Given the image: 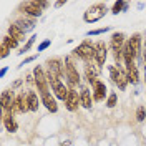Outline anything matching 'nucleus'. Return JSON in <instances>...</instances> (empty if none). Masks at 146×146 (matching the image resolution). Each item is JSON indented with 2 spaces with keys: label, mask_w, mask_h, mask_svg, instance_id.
Wrapping results in <instances>:
<instances>
[{
  "label": "nucleus",
  "mask_w": 146,
  "mask_h": 146,
  "mask_svg": "<svg viewBox=\"0 0 146 146\" xmlns=\"http://www.w3.org/2000/svg\"><path fill=\"white\" fill-rule=\"evenodd\" d=\"M145 118H146L145 106H138V108H136V119H138V121H143Z\"/></svg>",
  "instance_id": "nucleus-25"
},
{
  "label": "nucleus",
  "mask_w": 146,
  "mask_h": 146,
  "mask_svg": "<svg viewBox=\"0 0 146 146\" xmlns=\"http://www.w3.org/2000/svg\"><path fill=\"white\" fill-rule=\"evenodd\" d=\"M91 86H93V100L95 101H103L105 100V95H106V85L101 82V80H96Z\"/></svg>",
  "instance_id": "nucleus-10"
},
{
  "label": "nucleus",
  "mask_w": 146,
  "mask_h": 146,
  "mask_svg": "<svg viewBox=\"0 0 146 146\" xmlns=\"http://www.w3.org/2000/svg\"><path fill=\"white\" fill-rule=\"evenodd\" d=\"M110 78H111V82H113V83H116L121 90H125V86H126V83H128L126 72H125V70H121L118 65L110 66Z\"/></svg>",
  "instance_id": "nucleus-6"
},
{
  "label": "nucleus",
  "mask_w": 146,
  "mask_h": 146,
  "mask_svg": "<svg viewBox=\"0 0 146 146\" xmlns=\"http://www.w3.org/2000/svg\"><path fill=\"white\" fill-rule=\"evenodd\" d=\"M3 126L7 128V131H10V133H15L18 129V125L17 121L13 119V115H5L3 116Z\"/></svg>",
  "instance_id": "nucleus-16"
},
{
  "label": "nucleus",
  "mask_w": 146,
  "mask_h": 146,
  "mask_svg": "<svg viewBox=\"0 0 146 146\" xmlns=\"http://www.w3.org/2000/svg\"><path fill=\"white\" fill-rule=\"evenodd\" d=\"M93 100H91V93L90 90L86 88V86H82V91H80V105H82L83 108H86V110H90L93 105Z\"/></svg>",
  "instance_id": "nucleus-13"
},
{
  "label": "nucleus",
  "mask_w": 146,
  "mask_h": 146,
  "mask_svg": "<svg viewBox=\"0 0 146 146\" xmlns=\"http://www.w3.org/2000/svg\"><path fill=\"white\" fill-rule=\"evenodd\" d=\"M126 78H128V83H131V85H136L139 82V73H138V68L135 65V62L126 65Z\"/></svg>",
  "instance_id": "nucleus-11"
},
{
  "label": "nucleus",
  "mask_w": 146,
  "mask_h": 146,
  "mask_svg": "<svg viewBox=\"0 0 146 146\" xmlns=\"http://www.w3.org/2000/svg\"><path fill=\"white\" fill-rule=\"evenodd\" d=\"M145 82H146V80H145Z\"/></svg>",
  "instance_id": "nucleus-32"
},
{
  "label": "nucleus",
  "mask_w": 146,
  "mask_h": 146,
  "mask_svg": "<svg viewBox=\"0 0 146 146\" xmlns=\"http://www.w3.org/2000/svg\"><path fill=\"white\" fill-rule=\"evenodd\" d=\"M78 105H80V95L73 90V88H70L68 90V96L65 100V108L68 110V111H76L78 110Z\"/></svg>",
  "instance_id": "nucleus-9"
},
{
  "label": "nucleus",
  "mask_w": 146,
  "mask_h": 146,
  "mask_svg": "<svg viewBox=\"0 0 146 146\" xmlns=\"http://www.w3.org/2000/svg\"><path fill=\"white\" fill-rule=\"evenodd\" d=\"M40 100H42V105H45V108L48 111H52V113H56V110H58V105H56V100H55L53 96L48 93V95H43V96H40Z\"/></svg>",
  "instance_id": "nucleus-14"
},
{
  "label": "nucleus",
  "mask_w": 146,
  "mask_h": 146,
  "mask_svg": "<svg viewBox=\"0 0 146 146\" xmlns=\"http://www.w3.org/2000/svg\"><path fill=\"white\" fill-rule=\"evenodd\" d=\"M110 27H105V28H98V30H91V32H88V35H100V33H105V32H108Z\"/></svg>",
  "instance_id": "nucleus-26"
},
{
  "label": "nucleus",
  "mask_w": 146,
  "mask_h": 146,
  "mask_svg": "<svg viewBox=\"0 0 146 146\" xmlns=\"http://www.w3.org/2000/svg\"><path fill=\"white\" fill-rule=\"evenodd\" d=\"M73 55L75 56H78V58H82L83 62H86V63L90 65V62H95V45H91L90 42H83L82 45H78L75 50H73Z\"/></svg>",
  "instance_id": "nucleus-1"
},
{
  "label": "nucleus",
  "mask_w": 146,
  "mask_h": 146,
  "mask_svg": "<svg viewBox=\"0 0 146 146\" xmlns=\"http://www.w3.org/2000/svg\"><path fill=\"white\" fill-rule=\"evenodd\" d=\"M85 76H86V82L91 83V85L98 80V78H96V73L90 68V65H86V68H85Z\"/></svg>",
  "instance_id": "nucleus-20"
},
{
  "label": "nucleus",
  "mask_w": 146,
  "mask_h": 146,
  "mask_svg": "<svg viewBox=\"0 0 146 146\" xmlns=\"http://www.w3.org/2000/svg\"><path fill=\"white\" fill-rule=\"evenodd\" d=\"M15 23H17V25H18L20 28H22L23 32H27V30H32V28L35 27L33 20H30V18H18Z\"/></svg>",
  "instance_id": "nucleus-19"
},
{
  "label": "nucleus",
  "mask_w": 146,
  "mask_h": 146,
  "mask_svg": "<svg viewBox=\"0 0 146 146\" xmlns=\"http://www.w3.org/2000/svg\"><path fill=\"white\" fill-rule=\"evenodd\" d=\"M95 52H96V55H95V62H96V65H98V68H101L103 63H105V60H106V55H108V46H106L105 42L100 40V42L95 43Z\"/></svg>",
  "instance_id": "nucleus-8"
},
{
  "label": "nucleus",
  "mask_w": 146,
  "mask_h": 146,
  "mask_svg": "<svg viewBox=\"0 0 146 146\" xmlns=\"http://www.w3.org/2000/svg\"><path fill=\"white\" fill-rule=\"evenodd\" d=\"M46 66H48V72L56 75L58 78H63L65 63L62 62V58H50V60H46Z\"/></svg>",
  "instance_id": "nucleus-7"
},
{
  "label": "nucleus",
  "mask_w": 146,
  "mask_h": 146,
  "mask_svg": "<svg viewBox=\"0 0 146 146\" xmlns=\"http://www.w3.org/2000/svg\"><path fill=\"white\" fill-rule=\"evenodd\" d=\"M5 73H7V68H2V72H0V76H3Z\"/></svg>",
  "instance_id": "nucleus-30"
},
{
  "label": "nucleus",
  "mask_w": 146,
  "mask_h": 146,
  "mask_svg": "<svg viewBox=\"0 0 146 146\" xmlns=\"http://www.w3.org/2000/svg\"><path fill=\"white\" fill-rule=\"evenodd\" d=\"M50 43H52V42H50V40H45V42H43V43H40V46H38V52H42V50H45L46 46L50 45Z\"/></svg>",
  "instance_id": "nucleus-28"
},
{
  "label": "nucleus",
  "mask_w": 146,
  "mask_h": 146,
  "mask_svg": "<svg viewBox=\"0 0 146 146\" xmlns=\"http://www.w3.org/2000/svg\"><path fill=\"white\" fill-rule=\"evenodd\" d=\"M106 12H108V9H106L105 3H95L93 7H90L85 12V22H91V23L98 22L100 18H103L106 15Z\"/></svg>",
  "instance_id": "nucleus-5"
},
{
  "label": "nucleus",
  "mask_w": 146,
  "mask_h": 146,
  "mask_svg": "<svg viewBox=\"0 0 146 146\" xmlns=\"http://www.w3.org/2000/svg\"><path fill=\"white\" fill-rule=\"evenodd\" d=\"M45 7H48V2H23L18 9L23 10L30 17H40Z\"/></svg>",
  "instance_id": "nucleus-4"
},
{
  "label": "nucleus",
  "mask_w": 146,
  "mask_h": 146,
  "mask_svg": "<svg viewBox=\"0 0 146 146\" xmlns=\"http://www.w3.org/2000/svg\"><path fill=\"white\" fill-rule=\"evenodd\" d=\"M9 52H10V48L7 45H3V43H2V58H5V56L9 55Z\"/></svg>",
  "instance_id": "nucleus-27"
},
{
  "label": "nucleus",
  "mask_w": 146,
  "mask_h": 146,
  "mask_svg": "<svg viewBox=\"0 0 146 146\" xmlns=\"http://www.w3.org/2000/svg\"><path fill=\"white\" fill-rule=\"evenodd\" d=\"M33 60H35V56H28V58H27V60H25V62H23V63H22V65L28 63V62H33Z\"/></svg>",
  "instance_id": "nucleus-29"
},
{
  "label": "nucleus",
  "mask_w": 146,
  "mask_h": 146,
  "mask_svg": "<svg viewBox=\"0 0 146 146\" xmlns=\"http://www.w3.org/2000/svg\"><path fill=\"white\" fill-rule=\"evenodd\" d=\"M28 101H27V95H23V93H20L17 95V98H15V106H13V111H18V113H25L28 111Z\"/></svg>",
  "instance_id": "nucleus-12"
},
{
  "label": "nucleus",
  "mask_w": 146,
  "mask_h": 146,
  "mask_svg": "<svg viewBox=\"0 0 146 146\" xmlns=\"http://www.w3.org/2000/svg\"><path fill=\"white\" fill-rule=\"evenodd\" d=\"M126 9H128V3H125V2H121V0H119V2H115V3H113L111 12H113L115 15H118L121 10H126Z\"/></svg>",
  "instance_id": "nucleus-22"
},
{
  "label": "nucleus",
  "mask_w": 146,
  "mask_h": 146,
  "mask_svg": "<svg viewBox=\"0 0 146 146\" xmlns=\"http://www.w3.org/2000/svg\"><path fill=\"white\" fill-rule=\"evenodd\" d=\"M9 35L12 36V38L18 40V42H23V40H25V32L18 27L17 23H12L9 27Z\"/></svg>",
  "instance_id": "nucleus-15"
},
{
  "label": "nucleus",
  "mask_w": 146,
  "mask_h": 146,
  "mask_svg": "<svg viewBox=\"0 0 146 146\" xmlns=\"http://www.w3.org/2000/svg\"><path fill=\"white\" fill-rule=\"evenodd\" d=\"M128 42H129V45L133 46V50H135V53L138 56L139 52H141V35L139 33H133V35L128 38Z\"/></svg>",
  "instance_id": "nucleus-17"
},
{
  "label": "nucleus",
  "mask_w": 146,
  "mask_h": 146,
  "mask_svg": "<svg viewBox=\"0 0 146 146\" xmlns=\"http://www.w3.org/2000/svg\"><path fill=\"white\" fill-rule=\"evenodd\" d=\"M116 101H118V95H116V93H111L108 96V100H106V106H108V108H113V106L116 105Z\"/></svg>",
  "instance_id": "nucleus-23"
},
{
  "label": "nucleus",
  "mask_w": 146,
  "mask_h": 146,
  "mask_svg": "<svg viewBox=\"0 0 146 146\" xmlns=\"http://www.w3.org/2000/svg\"><path fill=\"white\" fill-rule=\"evenodd\" d=\"M2 43H3V45H7L10 50H12V48H17L18 40H15V38H12L10 35H7V36H3V38H2Z\"/></svg>",
  "instance_id": "nucleus-21"
},
{
  "label": "nucleus",
  "mask_w": 146,
  "mask_h": 146,
  "mask_svg": "<svg viewBox=\"0 0 146 146\" xmlns=\"http://www.w3.org/2000/svg\"><path fill=\"white\" fill-rule=\"evenodd\" d=\"M35 38H36L35 35H33V36H30V38H28V42L25 43V46H23V48H20V52H18V53L22 55V53H25V52H28V50H30V46L33 45V42H35Z\"/></svg>",
  "instance_id": "nucleus-24"
},
{
  "label": "nucleus",
  "mask_w": 146,
  "mask_h": 146,
  "mask_svg": "<svg viewBox=\"0 0 146 146\" xmlns=\"http://www.w3.org/2000/svg\"><path fill=\"white\" fill-rule=\"evenodd\" d=\"M33 76H35V83H36V88H38V93L40 96L43 95H48L50 90H48V78H46V73L42 70V66H35L33 68Z\"/></svg>",
  "instance_id": "nucleus-3"
},
{
  "label": "nucleus",
  "mask_w": 146,
  "mask_h": 146,
  "mask_svg": "<svg viewBox=\"0 0 146 146\" xmlns=\"http://www.w3.org/2000/svg\"><path fill=\"white\" fill-rule=\"evenodd\" d=\"M145 63H146V42H145Z\"/></svg>",
  "instance_id": "nucleus-31"
},
{
  "label": "nucleus",
  "mask_w": 146,
  "mask_h": 146,
  "mask_svg": "<svg viewBox=\"0 0 146 146\" xmlns=\"http://www.w3.org/2000/svg\"><path fill=\"white\" fill-rule=\"evenodd\" d=\"M65 76L68 78L70 88L80 85V73H78V70H76V66H75V63H73V60L70 56L65 58Z\"/></svg>",
  "instance_id": "nucleus-2"
},
{
  "label": "nucleus",
  "mask_w": 146,
  "mask_h": 146,
  "mask_svg": "<svg viewBox=\"0 0 146 146\" xmlns=\"http://www.w3.org/2000/svg\"><path fill=\"white\" fill-rule=\"evenodd\" d=\"M27 101H28V108H30V111H36L38 110V96H36L35 91H27Z\"/></svg>",
  "instance_id": "nucleus-18"
}]
</instances>
